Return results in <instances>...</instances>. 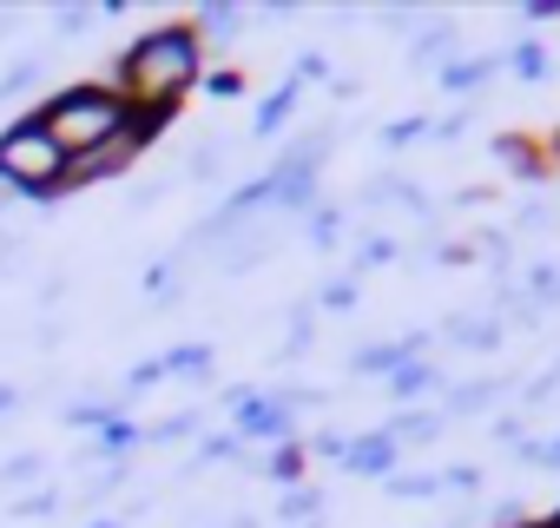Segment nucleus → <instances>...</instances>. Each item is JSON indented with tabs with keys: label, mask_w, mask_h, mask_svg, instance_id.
<instances>
[{
	"label": "nucleus",
	"mask_w": 560,
	"mask_h": 528,
	"mask_svg": "<svg viewBox=\"0 0 560 528\" xmlns=\"http://www.w3.org/2000/svg\"><path fill=\"white\" fill-rule=\"evenodd\" d=\"M198 80H205V54L191 27H152L119 54V67L100 73V87H113L126 106H178V93Z\"/></svg>",
	"instance_id": "f257e3e1"
},
{
	"label": "nucleus",
	"mask_w": 560,
	"mask_h": 528,
	"mask_svg": "<svg viewBox=\"0 0 560 528\" xmlns=\"http://www.w3.org/2000/svg\"><path fill=\"white\" fill-rule=\"evenodd\" d=\"M126 113H132V106H126L113 87H100V80L60 87L54 100H40V106H34V119L54 133V146H60L67 159H80V152H93V146L119 139V133H126Z\"/></svg>",
	"instance_id": "f03ea898"
},
{
	"label": "nucleus",
	"mask_w": 560,
	"mask_h": 528,
	"mask_svg": "<svg viewBox=\"0 0 560 528\" xmlns=\"http://www.w3.org/2000/svg\"><path fill=\"white\" fill-rule=\"evenodd\" d=\"M60 179H67V152L34 113L0 133V185L14 198H60Z\"/></svg>",
	"instance_id": "7ed1b4c3"
},
{
	"label": "nucleus",
	"mask_w": 560,
	"mask_h": 528,
	"mask_svg": "<svg viewBox=\"0 0 560 528\" xmlns=\"http://www.w3.org/2000/svg\"><path fill=\"white\" fill-rule=\"evenodd\" d=\"M145 146H152V139H145V133H132V113H126V133H119V139H106V146H93V152L67 159L60 198H67V192H86V185H106V179H126V172H132V159H139Z\"/></svg>",
	"instance_id": "20e7f679"
},
{
	"label": "nucleus",
	"mask_w": 560,
	"mask_h": 528,
	"mask_svg": "<svg viewBox=\"0 0 560 528\" xmlns=\"http://www.w3.org/2000/svg\"><path fill=\"white\" fill-rule=\"evenodd\" d=\"M237 436H264V443H291V410L277 397H237Z\"/></svg>",
	"instance_id": "39448f33"
},
{
	"label": "nucleus",
	"mask_w": 560,
	"mask_h": 528,
	"mask_svg": "<svg viewBox=\"0 0 560 528\" xmlns=\"http://www.w3.org/2000/svg\"><path fill=\"white\" fill-rule=\"evenodd\" d=\"M396 456H402L396 436L376 429V436H357V443L343 449V469H350V475H396Z\"/></svg>",
	"instance_id": "423d86ee"
},
{
	"label": "nucleus",
	"mask_w": 560,
	"mask_h": 528,
	"mask_svg": "<svg viewBox=\"0 0 560 528\" xmlns=\"http://www.w3.org/2000/svg\"><path fill=\"white\" fill-rule=\"evenodd\" d=\"M442 337L462 344V351H494V344H501V324H494V318H475V311H455Z\"/></svg>",
	"instance_id": "0eeeda50"
},
{
	"label": "nucleus",
	"mask_w": 560,
	"mask_h": 528,
	"mask_svg": "<svg viewBox=\"0 0 560 528\" xmlns=\"http://www.w3.org/2000/svg\"><path fill=\"white\" fill-rule=\"evenodd\" d=\"M435 390H442V370H435V364H422V357H416V364H402V370L389 377V397H396V403H416V397H435Z\"/></svg>",
	"instance_id": "6e6552de"
},
{
	"label": "nucleus",
	"mask_w": 560,
	"mask_h": 528,
	"mask_svg": "<svg viewBox=\"0 0 560 528\" xmlns=\"http://www.w3.org/2000/svg\"><path fill=\"white\" fill-rule=\"evenodd\" d=\"M389 436H396V449H416V443H435V436H442V410H402V416L389 423Z\"/></svg>",
	"instance_id": "1a4fd4ad"
},
{
	"label": "nucleus",
	"mask_w": 560,
	"mask_h": 528,
	"mask_svg": "<svg viewBox=\"0 0 560 528\" xmlns=\"http://www.w3.org/2000/svg\"><path fill=\"white\" fill-rule=\"evenodd\" d=\"M494 397H501V383H494V377L462 383V390H448V397H442V416H475V410H488Z\"/></svg>",
	"instance_id": "9d476101"
},
{
	"label": "nucleus",
	"mask_w": 560,
	"mask_h": 528,
	"mask_svg": "<svg viewBox=\"0 0 560 528\" xmlns=\"http://www.w3.org/2000/svg\"><path fill=\"white\" fill-rule=\"evenodd\" d=\"M277 521H291V528L324 521V489H291L284 502H277Z\"/></svg>",
	"instance_id": "9b49d317"
},
{
	"label": "nucleus",
	"mask_w": 560,
	"mask_h": 528,
	"mask_svg": "<svg viewBox=\"0 0 560 528\" xmlns=\"http://www.w3.org/2000/svg\"><path fill=\"white\" fill-rule=\"evenodd\" d=\"M257 257H264V231H244V238H231V244L218 251V264H224L231 278H244V272H250Z\"/></svg>",
	"instance_id": "f8f14e48"
},
{
	"label": "nucleus",
	"mask_w": 560,
	"mask_h": 528,
	"mask_svg": "<svg viewBox=\"0 0 560 528\" xmlns=\"http://www.w3.org/2000/svg\"><path fill=\"white\" fill-rule=\"evenodd\" d=\"M291 106H298V80H291V87H277V100H264V113H257V139L284 133V126H291Z\"/></svg>",
	"instance_id": "ddd939ff"
},
{
	"label": "nucleus",
	"mask_w": 560,
	"mask_h": 528,
	"mask_svg": "<svg viewBox=\"0 0 560 528\" xmlns=\"http://www.w3.org/2000/svg\"><path fill=\"white\" fill-rule=\"evenodd\" d=\"M494 152L508 159V172H514V179H534V172L547 165V159H540V152H534L527 139H494Z\"/></svg>",
	"instance_id": "4468645a"
},
{
	"label": "nucleus",
	"mask_w": 560,
	"mask_h": 528,
	"mask_svg": "<svg viewBox=\"0 0 560 528\" xmlns=\"http://www.w3.org/2000/svg\"><path fill=\"white\" fill-rule=\"evenodd\" d=\"M224 152H231L224 139H198V146H191V165H185V179H191V185H205V179L224 165Z\"/></svg>",
	"instance_id": "2eb2a0df"
},
{
	"label": "nucleus",
	"mask_w": 560,
	"mask_h": 528,
	"mask_svg": "<svg viewBox=\"0 0 560 528\" xmlns=\"http://www.w3.org/2000/svg\"><path fill=\"white\" fill-rule=\"evenodd\" d=\"M389 495H396V502H422V495H442V475H416V469H402V475H389Z\"/></svg>",
	"instance_id": "dca6fc26"
},
{
	"label": "nucleus",
	"mask_w": 560,
	"mask_h": 528,
	"mask_svg": "<svg viewBox=\"0 0 560 528\" xmlns=\"http://www.w3.org/2000/svg\"><path fill=\"white\" fill-rule=\"evenodd\" d=\"M264 469H270V482H298L304 475V449L298 443H277V456H264Z\"/></svg>",
	"instance_id": "f3484780"
},
{
	"label": "nucleus",
	"mask_w": 560,
	"mask_h": 528,
	"mask_svg": "<svg viewBox=\"0 0 560 528\" xmlns=\"http://www.w3.org/2000/svg\"><path fill=\"white\" fill-rule=\"evenodd\" d=\"M237 27H244V14H237V8H205V14H198V27H191V34H211V41H231V34H237Z\"/></svg>",
	"instance_id": "a211bd4d"
},
{
	"label": "nucleus",
	"mask_w": 560,
	"mask_h": 528,
	"mask_svg": "<svg viewBox=\"0 0 560 528\" xmlns=\"http://www.w3.org/2000/svg\"><path fill=\"white\" fill-rule=\"evenodd\" d=\"M448 47H455V27H448V21H442V27H422V34H416V67H429V60H442Z\"/></svg>",
	"instance_id": "6ab92c4d"
},
{
	"label": "nucleus",
	"mask_w": 560,
	"mask_h": 528,
	"mask_svg": "<svg viewBox=\"0 0 560 528\" xmlns=\"http://www.w3.org/2000/svg\"><path fill=\"white\" fill-rule=\"evenodd\" d=\"M508 67H514L521 80H547V47H540V41H521V47L508 54Z\"/></svg>",
	"instance_id": "aec40b11"
},
{
	"label": "nucleus",
	"mask_w": 560,
	"mask_h": 528,
	"mask_svg": "<svg viewBox=\"0 0 560 528\" xmlns=\"http://www.w3.org/2000/svg\"><path fill=\"white\" fill-rule=\"evenodd\" d=\"M205 364H211V351H205V344H185V351H165V357H159V370H165V377H191V370H205Z\"/></svg>",
	"instance_id": "412c9836"
},
{
	"label": "nucleus",
	"mask_w": 560,
	"mask_h": 528,
	"mask_svg": "<svg viewBox=\"0 0 560 528\" xmlns=\"http://www.w3.org/2000/svg\"><path fill=\"white\" fill-rule=\"evenodd\" d=\"M47 469V456H34V449H21V456H8V462H0V482H8V489H21V482H34Z\"/></svg>",
	"instance_id": "4be33fe9"
},
{
	"label": "nucleus",
	"mask_w": 560,
	"mask_h": 528,
	"mask_svg": "<svg viewBox=\"0 0 560 528\" xmlns=\"http://www.w3.org/2000/svg\"><path fill=\"white\" fill-rule=\"evenodd\" d=\"M494 80V60H475V67H442V87L468 93V87H488Z\"/></svg>",
	"instance_id": "5701e85b"
},
{
	"label": "nucleus",
	"mask_w": 560,
	"mask_h": 528,
	"mask_svg": "<svg viewBox=\"0 0 560 528\" xmlns=\"http://www.w3.org/2000/svg\"><path fill=\"white\" fill-rule=\"evenodd\" d=\"M337 238H343V211H330V205H317V211H311V244H324V251H330Z\"/></svg>",
	"instance_id": "b1692460"
},
{
	"label": "nucleus",
	"mask_w": 560,
	"mask_h": 528,
	"mask_svg": "<svg viewBox=\"0 0 560 528\" xmlns=\"http://www.w3.org/2000/svg\"><path fill=\"white\" fill-rule=\"evenodd\" d=\"M191 429H198V410H178V416H165V423H152L145 436H152V443H185Z\"/></svg>",
	"instance_id": "393cba45"
},
{
	"label": "nucleus",
	"mask_w": 560,
	"mask_h": 528,
	"mask_svg": "<svg viewBox=\"0 0 560 528\" xmlns=\"http://www.w3.org/2000/svg\"><path fill=\"white\" fill-rule=\"evenodd\" d=\"M40 80V60H14L8 73H0V100H8V93H27Z\"/></svg>",
	"instance_id": "a878e982"
},
{
	"label": "nucleus",
	"mask_w": 560,
	"mask_h": 528,
	"mask_svg": "<svg viewBox=\"0 0 560 528\" xmlns=\"http://www.w3.org/2000/svg\"><path fill=\"white\" fill-rule=\"evenodd\" d=\"M442 489H455V495H481V469H475V462H455V469L442 475Z\"/></svg>",
	"instance_id": "bb28decb"
},
{
	"label": "nucleus",
	"mask_w": 560,
	"mask_h": 528,
	"mask_svg": "<svg viewBox=\"0 0 560 528\" xmlns=\"http://www.w3.org/2000/svg\"><path fill=\"white\" fill-rule=\"evenodd\" d=\"M389 257H396L389 238H363V251H357V264H389Z\"/></svg>",
	"instance_id": "cd10ccee"
},
{
	"label": "nucleus",
	"mask_w": 560,
	"mask_h": 528,
	"mask_svg": "<svg viewBox=\"0 0 560 528\" xmlns=\"http://www.w3.org/2000/svg\"><path fill=\"white\" fill-rule=\"evenodd\" d=\"M47 508H60V489H47V495H27V502H14V515H47Z\"/></svg>",
	"instance_id": "c85d7f7f"
},
{
	"label": "nucleus",
	"mask_w": 560,
	"mask_h": 528,
	"mask_svg": "<svg viewBox=\"0 0 560 528\" xmlns=\"http://www.w3.org/2000/svg\"><path fill=\"white\" fill-rule=\"evenodd\" d=\"M317 305H330V311H343V305H357V285H350V278H343V285H330V291H324V298H317Z\"/></svg>",
	"instance_id": "c756f323"
},
{
	"label": "nucleus",
	"mask_w": 560,
	"mask_h": 528,
	"mask_svg": "<svg viewBox=\"0 0 560 528\" xmlns=\"http://www.w3.org/2000/svg\"><path fill=\"white\" fill-rule=\"evenodd\" d=\"M86 27H93V14H86V8H73V14H60V34H67V41H73V34H86Z\"/></svg>",
	"instance_id": "7c9ffc66"
},
{
	"label": "nucleus",
	"mask_w": 560,
	"mask_h": 528,
	"mask_svg": "<svg viewBox=\"0 0 560 528\" xmlns=\"http://www.w3.org/2000/svg\"><path fill=\"white\" fill-rule=\"evenodd\" d=\"M521 14H527V21H560V0H527Z\"/></svg>",
	"instance_id": "2f4dec72"
},
{
	"label": "nucleus",
	"mask_w": 560,
	"mask_h": 528,
	"mask_svg": "<svg viewBox=\"0 0 560 528\" xmlns=\"http://www.w3.org/2000/svg\"><path fill=\"white\" fill-rule=\"evenodd\" d=\"M422 133H429V119H409V126H389V139H396V146H409V139H422Z\"/></svg>",
	"instance_id": "473e14b6"
},
{
	"label": "nucleus",
	"mask_w": 560,
	"mask_h": 528,
	"mask_svg": "<svg viewBox=\"0 0 560 528\" xmlns=\"http://www.w3.org/2000/svg\"><path fill=\"white\" fill-rule=\"evenodd\" d=\"M21 403V390H8V383H0V410H14Z\"/></svg>",
	"instance_id": "72a5a7b5"
},
{
	"label": "nucleus",
	"mask_w": 560,
	"mask_h": 528,
	"mask_svg": "<svg viewBox=\"0 0 560 528\" xmlns=\"http://www.w3.org/2000/svg\"><path fill=\"white\" fill-rule=\"evenodd\" d=\"M231 528H257V515H231Z\"/></svg>",
	"instance_id": "f704fd0d"
},
{
	"label": "nucleus",
	"mask_w": 560,
	"mask_h": 528,
	"mask_svg": "<svg viewBox=\"0 0 560 528\" xmlns=\"http://www.w3.org/2000/svg\"><path fill=\"white\" fill-rule=\"evenodd\" d=\"M547 159H553V165H560V133H553V146H547Z\"/></svg>",
	"instance_id": "c9c22d12"
},
{
	"label": "nucleus",
	"mask_w": 560,
	"mask_h": 528,
	"mask_svg": "<svg viewBox=\"0 0 560 528\" xmlns=\"http://www.w3.org/2000/svg\"><path fill=\"white\" fill-rule=\"evenodd\" d=\"M8 205H14V192H8V185H0V211H8Z\"/></svg>",
	"instance_id": "e433bc0d"
},
{
	"label": "nucleus",
	"mask_w": 560,
	"mask_h": 528,
	"mask_svg": "<svg viewBox=\"0 0 560 528\" xmlns=\"http://www.w3.org/2000/svg\"><path fill=\"white\" fill-rule=\"evenodd\" d=\"M0 34H14V14H0Z\"/></svg>",
	"instance_id": "4c0bfd02"
},
{
	"label": "nucleus",
	"mask_w": 560,
	"mask_h": 528,
	"mask_svg": "<svg viewBox=\"0 0 560 528\" xmlns=\"http://www.w3.org/2000/svg\"><path fill=\"white\" fill-rule=\"evenodd\" d=\"M93 528H119V521H93Z\"/></svg>",
	"instance_id": "58836bf2"
},
{
	"label": "nucleus",
	"mask_w": 560,
	"mask_h": 528,
	"mask_svg": "<svg viewBox=\"0 0 560 528\" xmlns=\"http://www.w3.org/2000/svg\"><path fill=\"white\" fill-rule=\"evenodd\" d=\"M311 528H324V521H311Z\"/></svg>",
	"instance_id": "ea45409f"
}]
</instances>
